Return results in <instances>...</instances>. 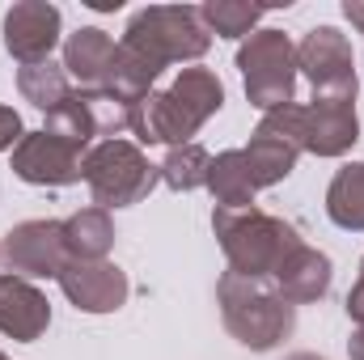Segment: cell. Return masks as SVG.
Segmentation results:
<instances>
[{
	"label": "cell",
	"instance_id": "obj_1",
	"mask_svg": "<svg viewBox=\"0 0 364 360\" xmlns=\"http://www.w3.org/2000/svg\"><path fill=\"white\" fill-rule=\"evenodd\" d=\"M225 106V85L212 68H182L170 90H153L132 106L136 144H191V136Z\"/></svg>",
	"mask_w": 364,
	"mask_h": 360
},
{
	"label": "cell",
	"instance_id": "obj_2",
	"mask_svg": "<svg viewBox=\"0 0 364 360\" xmlns=\"http://www.w3.org/2000/svg\"><path fill=\"white\" fill-rule=\"evenodd\" d=\"M212 233L229 259V271L250 275V280H272L284 268V259L301 246V233L284 221L263 212L259 203L250 208H216L212 212Z\"/></svg>",
	"mask_w": 364,
	"mask_h": 360
},
{
	"label": "cell",
	"instance_id": "obj_3",
	"mask_svg": "<svg viewBox=\"0 0 364 360\" xmlns=\"http://www.w3.org/2000/svg\"><path fill=\"white\" fill-rule=\"evenodd\" d=\"M119 47L127 55H136L153 77H161L170 64L203 60L212 47V34H208L199 9H191V4H149V9L132 13Z\"/></svg>",
	"mask_w": 364,
	"mask_h": 360
},
{
	"label": "cell",
	"instance_id": "obj_4",
	"mask_svg": "<svg viewBox=\"0 0 364 360\" xmlns=\"http://www.w3.org/2000/svg\"><path fill=\"white\" fill-rule=\"evenodd\" d=\"M216 305H220L225 331L250 352H272L296 331V305L279 297L272 280L225 271L216 280Z\"/></svg>",
	"mask_w": 364,
	"mask_h": 360
},
{
	"label": "cell",
	"instance_id": "obj_5",
	"mask_svg": "<svg viewBox=\"0 0 364 360\" xmlns=\"http://www.w3.org/2000/svg\"><path fill=\"white\" fill-rule=\"evenodd\" d=\"M81 179H85V186H90V195H93V208L114 212V208L140 203L161 182V170L149 162V153L136 140L119 136V140H97L85 153Z\"/></svg>",
	"mask_w": 364,
	"mask_h": 360
},
{
	"label": "cell",
	"instance_id": "obj_6",
	"mask_svg": "<svg viewBox=\"0 0 364 360\" xmlns=\"http://www.w3.org/2000/svg\"><path fill=\"white\" fill-rule=\"evenodd\" d=\"M242 85L255 110H279L296 93V43L284 30H255L237 47Z\"/></svg>",
	"mask_w": 364,
	"mask_h": 360
},
{
	"label": "cell",
	"instance_id": "obj_7",
	"mask_svg": "<svg viewBox=\"0 0 364 360\" xmlns=\"http://www.w3.org/2000/svg\"><path fill=\"white\" fill-rule=\"evenodd\" d=\"M296 73H305V81L314 85V97L356 102V90H360L356 51H352V38L335 26H314L296 43Z\"/></svg>",
	"mask_w": 364,
	"mask_h": 360
},
{
	"label": "cell",
	"instance_id": "obj_8",
	"mask_svg": "<svg viewBox=\"0 0 364 360\" xmlns=\"http://www.w3.org/2000/svg\"><path fill=\"white\" fill-rule=\"evenodd\" d=\"M0 263L21 280H60L68 263L64 221H21L0 242Z\"/></svg>",
	"mask_w": 364,
	"mask_h": 360
},
{
	"label": "cell",
	"instance_id": "obj_9",
	"mask_svg": "<svg viewBox=\"0 0 364 360\" xmlns=\"http://www.w3.org/2000/svg\"><path fill=\"white\" fill-rule=\"evenodd\" d=\"M81 166H85V153L43 127L26 132L21 144L13 149V174L30 186H73L81 182Z\"/></svg>",
	"mask_w": 364,
	"mask_h": 360
},
{
	"label": "cell",
	"instance_id": "obj_10",
	"mask_svg": "<svg viewBox=\"0 0 364 360\" xmlns=\"http://www.w3.org/2000/svg\"><path fill=\"white\" fill-rule=\"evenodd\" d=\"M60 30H64V17L47 0H17L4 13V47L21 68L47 64L51 51L60 47Z\"/></svg>",
	"mask_w": 364,
	"mask_h": 360
},
{
	"label": "cell",
	"instance_id": "obj_11",
	"mask_svg": "<svg viewBox=\"0 0 364 360\" xmlns=\"http://www.w3.org/2000/svg\"><path fill=\"white\" fill-rule=\"evenodd\" d=\"M55 284L68 297V305H77L81 314H114L127 305V292H132L127 271L114 268L110 259H93V263L68 259Z\"/></svg>",
	"mask_w": 364,
	"mask_h": 360
},
{
	"label": "cell",
	"instance_id": "obj_12",
	"mask_svg": "<svg viewBox=\"0 0 364 360\" xmlns=\"http://www.w3.org/2000/svg\"><path fill=\"white\" fill-rule=\"evenodd\" d=\"M47 327H51V301L30 280L0 271V335L17 344H34L47 335Z\"/></svg>",
	"mask_w": 364,
	"mask_h": 360
},
{
	"label": "cell",
	"instance_id": "obj_13",
	"mask_svg": "<svg viewBox=\"0 0 364 360\" xmlns=\"http://www.w3.org/2000/svg\"><path fill=\"white\" fill-rule=\"evenodd\" d=\"M356 140H360L356 102L314 97L305 106V153H314V157H343Z\"/></svg>",
	"mask_w": 364,
	"mask_h": 360
},
{
	"label": "cell",
	"instance_id": "obj_14",
	"mask_svg": "<svg viewBox=\"0 0 364 360\" xmlns=\"http://www.w3.org/2000/svg\"><path fill=\"white\" fill-rule=\"evenodd\" d=\"M331 280H335L331 259H326L322 250L305 246V242H301V246L284 259V268L272 275V284L279 288V297H284L288 305H309V301H322V297L331 292Z\"/></svg>",
	"mask_w": 364,
	"mask_h": 360
},
{
	"label": "cell",
	"instance_id": "obj_15",
	"mask_svg": "<svg viewBox=\"0 0 364 360\" xmlns=\"http://www.w3.org/2000/svg\"><path fill=\"white\" fill-rule=\"evenodd\" d=\"M110 55H114V38L102 26H81L77 34L64 38V73L81 90H97L102 85Z\"/></svg>",
	"mask_w": 364,
	"mask_h": 360
},
{
	"label": "cell",
	"instance_id": "obj_16",
	"mask_svg": "<svg viewBox=\"0 0 364 360\" xmlns=\"http://www.w3.org/2000/svg\"><path fill=\"white\" fill-rule=\"evenodd\" d=\"M242 157H246V166H250L255 186H275V182H284L296 170L301 149L288 144L284 136H272V132H259V127H255V132H250V144L242 149Z\"/></svg>",
	"mask_w": 364,
	"mask_h": 360
},
{
	"label": "cell",
	"instance_id": "obj_17",
	"mask_svg": "<svg viewBox=\"0 0 364 360\" xmlns=\"http://www.w3.org/2000/svg\"><path fill=\"white\" fill-rule=\"evenodd\" d=\"M64 246H68V259H81V263L106 259L110 246H114V221H110V212H102V208L73 212L64 221Z\"/></svg>",
	"mask_w": 364,
	"mask_h": 360
},
{
	"label": "cell",
	"instance_id": "obj_18",
	"mask_svg": "<svg viewBox=\"0 0 364 360\" xmlns=\"http://www.w3.org/2000/svg\"><path fill=\"white\" fill-rule=\"evenodd\" d=\"M208 191L216 199V208H250L255 203V179H250V166L242 157V149H225L212 157V170H208Z\"/></svg>",
	"mask_w": 364,
	"mask_h": 360
},
{
	"label": "cell",
	"instance_id": "obj_19",
	"mask_svg": "<svg viewBox=\"0 0 364 360\" xmlns=\"http://www.w3.org/2000/svg\"><path fill=\"white\" fill-rule=\"evenodd\" d=\"M326 216L348 233H364V162H348L343 170H335L326 186Z\"/></svg>",
	"mask_w": 364,
	"mask_h": 360
},
{
	"label": "cell",
	"instance_id": "obj_20",
	"mask_svg": "<svg viewBox=\"0 0 364 360\" xmlns=\"http://www.w3.org/2000/svg\"><path fill=\"white\" fill-rule=\"evenodd\" d=\"M43 132L60 136L64 144H73V149H81V153H90L93 144H97V123H93V110H90L85 90H73L55 110H47Z\"/></svg>",
	"mask_w": 364,
	"mask_h": 360
},
{
	"label": "cell",
	"instance_id": "obj_21",
	"mask_svg": "<svg viewBox=\"0 0 364 360\" xmlns=\"http://www.w3.org/2000/svg\"><path fill=\"white\" fill-rule=\"evenodd\" d=\"M17 93H21V102H30L34 110H55L68 93H73V77L64 73V64H26V68H17Z\"/></svg>",
	"mask_w": 364,
	"mask_h": 360
},
{
	"label": "cell",
	"instance_id": "obj_22",
	"mask_svg": "<svg viewBox=\"0 0 364 360\" xmlns=\"http://www.w3.org/2000/svg\"><path fill=\"white\" fill-rule=\"evenodd\" d=\"M263 4H246V0H208L199 4V17L208 26V34L216 38H250L263 21Z\"/></svg>",
	"mask_w": 364,
	"mask_h": 360
},
{
	"label": "cell",
	"instance_id": "obj_23",
	"mask_svg": "<svg viewBox=\"0 0 364 360\" xmlns=\"http://www.w3.org/2000/svg\"><path fill=\"white\" fill-rule=\"evenodd\" d=\"M161 170V182L170 186V191H199V186H208V170H212V153L203 149V144H178V149H170L166 153V162L157 166Z\"/></svg>",
	"mask_w": 364,
	"mask_h": 360
},
{
	"label": "cell",
	"instance_id": "obj_24",
	"mask_svg": "<svg viewBox=\"0 0 364 360\" xmlns=\"http://www.w3.org/2000/svg\"><path fill=\"white\" fill-rule=\"evenodd\" d=\"M21 136H26L21 115H17L13 106H0V153H4V149H17V144H21Z\"/></svg>",
	"mask_w": 364,
	"mask_h": 360
},
{
	"label": "cell",
	"instance_id": "obj_25",
	"mask_svg": "<svg viewBox=\"0 0 364 360\" xmlns=\"http://www.w3.org/2000/svg\"><path fill=\"white\" fill-rule=\"evenodd\" d=\"M343 17L364 34V0H343Z\"/></svg>",
	"mask_w": 364,
	"mask_h": 360
},
{
	"label": "cell",
	"instance_id": "obj_26",
	"mask_svg": "<svg viewBox=\"0 0 364 360\" xmlns=\"http://www.w3.org/2000/svg\"><path fill=\"white\" fill-rule=\"evenodd\" d=\"M348 356H352V360H364V327H356V331L348 335Z\"/></svg>",
	"mask_w": 364,
	"mask_h": 360
},
{
	"label": "cell",
	"instance_id": "obj_27",
	"mask_svg": "<svg viewBox=\"0 0 364 360\" xmlns=\"http://www.w3.org/2000/svg\"><path fill=\"white\" fill-rule=\"evenodd\" d=\"M288 360H322V356H318V352H292Z\"/></svg>",
	"mask_w": 364,
	"mask_h": 360
},
{
	"label": "cell",
	"instance_id": "obj_28",
	"mask_svg": "<svg viewBox=\"0 0 364 360\" xmlns=\"http://www.w3.org/2000/svg\"><path fill=\"white\" fill-rule=\"evenodd\" d=\"M356 284H364V259H360V280H356Z\"/></svg>",
	"mask_w": 364,
	"mask_h": 360
},
{
	"label": "cell",
	"instance_id": "obj_29",
	"mask_svg": "<svg viewBox=\"0 0 364 360\" xmlns=\"http://www.w3.org/2000/svg\"><path fill=\"white\" fill-rule=\"evenodd\" d=\"M0 360H9V356H4V352H0Z\"/></svg>",
	"mask_w": 364,
	"mask_h": 360
}]
</instances>
